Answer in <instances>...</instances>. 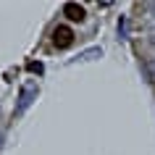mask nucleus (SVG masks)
<instances>
[{
  "mask_svg": "<svg viewBox=\"0 0 155 155\" xmlns=\"http://www.w3.org/2000/svg\"><path fill=\"white\" fill-rule=\"evenodd\" d=\"M53 42H55V48H68L74 42V32L68 29V26H55V32H53Z\"/></svg>",
  "mask_w": 155,
  "mask_h": 155,
  "instance_id": "f03ea898",
  "label": "nucleus"
},
{
  "mask_svg": "<svg viewBox=\"0 0 155 155\" xmlns=\"http://www.w3.org/2000/svg\"><path fill=\"white\" fill-rule=\"evenodd\" d=\"M63 16L68 18V21H82L87 13H84V8L79 5V3H66L63 5Z\"/></svg>",
  "mask_w": 155,
  "mask_h": 155,
  "instance_id": "7ed1b4c3",
  "label": "nucleus"
},
{
  "mask_svg": "<svg viewBox=\"0 0 155 155\" xmlns=\"http://www.w3.org/2000/svg\"><path fill=\"white\" fill-rule=\"evenodd\" d=\"M37 97V87L34 84H24L21 87V95H18V105H16V113H24L26 108H29V103Z\"/></svg>",
  "mask_w": 155,
  "mask_h": 155,
  "instance_id": "f257e3e1",
  "label": "nucleus"
},
{
  "mask_svg": "<svg viewBox=\"0 0 155 155\" xmlns=\"http://www.w3.org/2000/svg\"><path fill=\"white\" fill-rule=\"evenodd\" d=\"M142 74L147 76V82H153V84H155V61H153V58L142 61Z\"/></svg>",
  "mask_w": 155,
  "mask_h": 155,
  "instance_id": "20e7f679",
  "label": "nucleus"
},
{
  "mask_svg": "<svg viewBox=\"0 0 155 155\" xmlns=\"http://www.w3.org/2000/svg\"><path fill=\"white\" fill-rule=\"evenodd\" d=\"M118 34H121V37H126V18H121V21H118Z\"/></svg>",
  "mask_w": 155,
  "mask_h": 155,
  "instance_id": "423d86ee",
  "label": "nucleus"
},
{
  "mask_svg": "<svg viewBox=\"0 0 155 155\" xmlns=\"http://www.w3.org/2000/svg\"><path fill=\"white\" fill-rule=\"evenodd\" d=\"M26 68H29L32 74H42V71H45V68H42V63H34V61H29V63H26Z\"/></svg>",
  "mask_w": 155,
  "mask_h": 155,
  "instance_id": "39448f33",
  "label": "nucleus"
}]
</instances>
